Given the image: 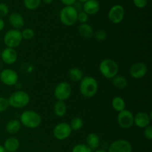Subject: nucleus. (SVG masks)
<instances>
[{"instance_id":"obj_1","label":"nucleus","mask_w":152,"mask_h":152,"mask_svg":"<svg viewBox=\"0 0 152 152\" xmlns=\"http://www.w3.org/2000/svg\"><path fill=\"white\" fill-rule=\"evenodd\" d=\"M99 85L97 80L93 77L86 76L80 82V92L86 98H91L95 96L98 91Z\"/></svg>"},{"instance_id":"obj_2","label":"nucleus","mask_w":152,"mask_h":152,"mask_svg":"<svg viewBox=\"0 0 152 152\" xmlns=\"http://www.w3.org/2000/svg\"><path fill=\"white\" fill-rule=\"evenodd\" d=\"M19 121L22 126L28 129H37L41 125L42 117L37 111L27 110L22 113Z\"/></svg>"},{"instance_id":"obj_3","label":"nucleus","mask_w":152,"mask_h":152,"mask_svg":"<svg viewBox=\"0 0 152 152\" xmlns=\"http://www.w3.org/2000/svg\"><path fill=\"white\" fill-rule=\"evenodd\" d=\"M100 74L108 80H111L118 74L119 65L115 60L112 59H104L99 65Z\"/></svg>"},{"instance_id":"obj_4","label":"nucleus","mask_w":152,"mask_h":152,"mask_svg":"<svg viewBox=\"0 0 152 152\" xmlns=\"http://www.w3.org/2000/svg\"><path fill=\"white\" fill-rule=\"evenodd\" d=\"M7 99L10 106L19 109L25 108L30 103L31 97L26 91L19 90L12 93Z\"/></svg>"},{"instance_id":"obj_5","label":"nucleus","mask_w":152,"mask_h":152,"mask_svg":"<svg viewBox=\"0 0 152 152\" xmlns=\"http://www.w3.org/2000/svg\"><path fill=\"white\" fill-rule=\"evenodd\" d=\"M78 11L74 6H65L59 13L61 22L65 26H72L77 22Z\"/></svg>"},{"instance_id":"obj_6","label":"nucleus","mask_w":152,"mask_h":152,"mask_svg":"<svg viewBox=\"0 0 152 152\" xmlns=\"http://www.w3.org/2000/svg\"><path fill=\"white\" fill-rule=\"evenodd\" d=\"M3 40L6 47L16 49L20 45L23 39L19 30L10 29L5 33Z\"/></svg>"},{"instance_id":"obj_7","label":"nucleus","mask_w":152,"mask_h":152,"mask_svg":"<svg viewBox=\"0 0 152 152\" xmlns=\"http://www.w3.org/2000/svg\"><path fill=\"white\" fill-rule=\"evenodd\" d=\"M72 93L71 86L68 82H60L55 87L53 94L57 100L64 101L69 99Z\"/></svg>"},{"instance_id":"obj_8","label":"nucleus","mask_w":152,"mask_h":152,"mask_svg":"<svg viewBox=\"0 0 152 152\" xmlns=\"http://www.w3.org/2000/svg\"><path fill=\"white\" fill-rule=\"evenodd\" d=\"M73 131L70 127L69 123L62 122L59 123L53 128V135L58 140H64L71 136Z\"/></svg>"},{"instance_id":"obj_9","label":"nucleus","mask_w":152,"mask_h":152,"mask_svg":"<svg viewBox=\"0 0 152 152\" xmlns=\"http://www.w3.org/2000/svg\"><path fill=\"white\" fill-rule=\"evenodd\" d=\"M0 80L5 86H13L18 83L19 75L12 68H4L0 72Z\"/></svg>"},{"instance_id":"obj_10","label":"nucleus","mask_w":152,"mask_h":152,"mask_svg":"<svg viewBox=\"0 0 152 152\" xmlns=\"http://www.w3.org/2000/svg\"><path fill=\"white\" fill-rule=\"evenodd\" d=\"M117 123L120 128L123 129H129L134 125V114L129 110H123L118 113Z\"/></svg>"},{"instance_id":"obj_11","label":"nucleus","mask_w":152,"mask_h":152,"mask_svg":"<svg viewBox=\"0 0 152 152\" xmlns=\"http://www.w3.org/2000/svg\"><path fill=\"white\" fill-rule=\"evenodd\" d=\"M125 16V9L121 4H115L110 9L108 13V17L110 22L113 24H120L123 20Z\"/></svg>"},{"instance_id":"obj_12","label":"nucleus","mask_w":152,"mask_h":152,"mask_svg":"<svg viewBox=\"0 0 152 152\" xmlns=\"http://www.w3.org/2000/svg\"><path fill=\"white\" fill-rule=\"evenodd\" d=\"M132 145L124 139L114 141L108 147V152H132Z\"/></svg>"},{"instance_id":"obj_13","label":"nucleus","mask_w":152,"mask_h":152,"mask_svg":"<svg viewBox=\"0 0 152 152\" xmlns=\"http://www.w3.org/2000/svg\"><path fill=\"white\" fill-rule=\"evenodd\" d=\"M148 73V67L144 62H138L133 64L129 69L130 76L134 79L140 80L145 77Z\"/></svg>"},{"instance_id":"obj_14","label":"nucleus","mask_w":152,"mask_h":152,"mask_svg":"<svg viewBox=\"0 0 152 152\" xmlns=\"http://www.w3.org/2000/svg\"><path fill=\"white\" fill-rule=\"evenodd\" d=\"M151 115L148 114L145 111H140L137 113L136 115L134 116V124L140 129H145L151 123Z\"/></svg>"},{"instance_id":"obj_15","label":"nucleus","mask_w":152,"mask_h":152,"mask_svg":"<svg viewBox=\"0 0 152 152\" xmlns=\"http://www.w3.org/2000/svg\"><path fill=\"white\" fill-rule=\"evenodd\" d=\"M18 53L16 49L5 48L1 50V59L6 65H13L17 61Z\"/></svg>"},{"instance_id":"obj_16","label":"nucleus","mask_w":152,"mask_h":152,"mask_svg":"<svg viewBox=\"0 0 152 152\" xmlns=\"http://www.w3.org/2000/svg\"><path fill=\"white\" fill-rule=\"evenodd\" d=\"M9 22L10 25L13 27V29L20 30L25 25V19L24 17L19 13H10L8 18Z\"/></svg>"},{"instance_id":"obj_17","label":"nucleus","mask_w":152,"mask_h":152,"mask_svg":"<svg viewBox=\"0 0 152 152\" xmlns=\"http://www.w3.org/2000/svg\"><path fill=\"white\" fill-rule=\"evenodd\" d=\"M100 4L97 0H88L83 4V11L88 16L95 15L99 12Z\"/></svg>"},{"instance_id":"obj_18","label":"nucleus","mask_w":152,"mask_h":152,"mask_svg":"<svg viewBox=\"0 0 152 152\" xmlns=\"http://www.w3.org/2000/svg\"><path fill=\"white\" fill-rule=\"evenodd\" d=\"M86 145L92 151L98 149L100 145V138L99 135L96 133H90L86 137Z\"/></svg>"},{"instance_id":"obj_19","label":"nucleus","mask_w":152,"mask_h":152,"mask_svg":"<svg viewBox=\"0 0 152 152\" xmlns=\"http://www.w3.org/2000/svg\"><path fill=\"white\" fill-rule=\"evenodd\" d=\"M20 146V142L17 138L14 137H8L5 140L3 147L7 152H16Z\"/></svg>"},{"instance_id":"obj_20","label":"nucleus","mask_w":152,"mask_h":152,"mask_svg":"<svg viewBox=\"0 0 152 152\" xmlns=\"http://www.w3.org/2000/svg\"><path fill=\"white\" fill-rule=\"evenodd\" d=\"M21 127H22V124L20 121L19 120L13 119V120H9L6 123L5 130L10 134H15L20 131Z\"/></svg>"},{"instance_id":"obj_21","label":"nucleus","mask_w":152,"mask_h":152,"mask_svg":"<svg viewBox=\"0 0 152 152\" xmlns=\"http://www.w3.org/2000/svg\"><path fill=\"white\" fill-rule=\"evenodd\" d=\"M79 34L85 39H91L94 37L93 28L88 23H83L79 26Z\"/></svg>"},{"instance_id":"obj_22","label":"nucleus","mask_w":152,"mask_h":152,"mask_svg":"<svg viewBox=\"0 0 152 152\" xmlns=\"http://www.w3.org/2000/svg\"><path fill=\"white\" fill-rule=\"evenodd\" d=\"M53 112L56 117H64L67 113V105L65 102L64 101H56L53 105Z\"/></svg>"},{"instance_id":"obj_23","label":"nucleus","mask_w":152,"mask_h":152,"mask_svg":"<svg viewBox=\"0 0 152 152\" xmlns=\"http://www.w3.org/2000/svg\"><path fill=\"white\" fill-rule=\"evenodd\" d=\"M111 106L114 111L119 113L126 109V102L121 96H115L111 101Z\"/></svg>"},{"instance_id":"obj_24","label":"nucleus","mask_w":152,"mask_h":152,"mask_svg":"<svg viewBox=\"0 0 152 152\" xmlns=\"http://www.w3.org/2000/svg\"><path fill=\"white\" fill-rule=\"evenodd\" d=\"M68 76L71 81L80 83L82 79L84 77L83 72L80 68H72L68 71Z\"/></svg>"},{"instance_id":"obj_25","label":"nucleus","mask_w":152,"mask_h":152,"mask_svg":"<svg viewBox=\"0 0 152 152\" xmlns=\"http://www.w3.org/2000/svg\"><path fill=\"white\" fill-rule=\"evenodd\" d=\"M111 80H112V85L116 88L122 90V89L126 88L128 86L127 79L123 76L117 75Z\"/></svg>"},{"instance_id":"obj_26","label":"nucleus","mask_w":152,"mask_h":152,"mask_svg":"<svg viewBox=\"0 0 152 152\" xmlns=\"http://www.w3.org/2000/svg\"><path fill=\"white\" fill-rule=\"evenodd\" d=\"M69 125L71 130L77 132V131L80 130V129L83 128V120L79 117H74V118L71 120V123H70Z\"/></svg>"},{"instance_id":"obj_27","label":"nucleus","mask_w":152,"mask_h":152,"mask_svg":"<svg viewBox=\"0 0 152 152\" xmlns=\"http://www.w3.org/2000/svg\"><path fill=\"white\" fill-rule=\"evenodd\" d=\"M42 0H24V6L30 10H34L40 6Z\"/></svg>"},{"instance_id":"obj_28","label":"nucleus","mask_w":152,"mask_h":152,"mask_svg":"<svg viewBox=\"0 0 152 152\" xmlns=\"http://www.w3.org/2000/svg\"><path fill=\"white\" fill-rule=\"evenodd\" d=\"M21 34H22V39L26 40H30L31 39L34 38V35H35V32H34V30L32 28H25L23 31H21Z\"/></svg>"},{"instance_id":"obj_29","label":"nucleus","mask_w":152,"mask_h":152,"mask_svg":"<svg viewBox=\"0 0 152 152\" xmlns=\"http://www.w3.org/2000/svg\"><path fill=\"white\" fill-rule=\"evenodd\" d=\"M71 152H93L86 144L80 143L74 145Z\"/></svg>"},{"instance_id":"obj_30","label":"nucleus","mask_w":152,"mask_h":152,"mask_svg":"<svg viewBox=\"0 0 152 152\" xmlns=\"http://www.w3.org/2000/svg\"><path fill=\"white\" fill-rule=\"evenodd\" d=\"M94 37L97 41L102 42L105 40L107 37V33L103 30H98L94 34Z\"/></svg>"},{"instance_id":"obj_31","label":"nucleus","mask_w":152,"mask_h":152,"mask_svg":"<svg viewBox=\"0 0 152 152\" xmlns=\"http://www.w3.org/2000/svg\"><path fill=\"white\" fill-rule=\"evenodd\" d=\"M8 99L5 97L0 96V113H2L5 111L9 108Z\"/></svg>"},{"instance_id":"obj_32","label":"nucleus","mask_w":152,"mask_h":152,"mask_svg":"<svg viewBox=\"0 0 152 152\" xmlns=\"http://www.w3.org/2000/svg\"><path fill=\"white\" fill-rule=\"evenodd\" d=\"M89 16L87 13H85L84 11H80L78 12V15H77V21L80 22L81 24L83 23H87L88 21Z\"/></svg>"},{"instance_id":"obj_33","label":"nucleus","mask_w":152,"mask_h":152,"mask_svg":"<svg viewBox=\"0 0 152 152\" xmlns=\"http://www.w3.org/2000/svg\"><path fill=\"white\" fill-rule=\"evenodd\" d=\"M9 13V7L5 3H0V18L4 17Z\"/></svg>"},{"instance_id":"obj_34","label":"nucleus","mask_w":152,"mask_h":152,"mask_svg":"<svg viewBox=\"0 0 152 152\" xmlns=\"http://www.w3.org/2000/svg\"><path fill=\"white\" fill-rule=\"evenodd\" d=\"M144 137L146 138L148 140H152V127L151 126H148L144 129L143 131Z\"/></svg>"},{"instance_id":"obj_35","label":"nucleus","mask_w":152,"mask_h":152,"mask_svg":"<svg viewBox=\"0 0 152 152\" xmlns=\"http://www.w3.org/2000/svg\"><path fill=\"white\" fill-rule=\"evenodd\" d=\"M134 4L138 8H144L148 4V0H133Z\"/></svg>"},{"instance_id":"obj_36","label":"nucleus","mask_w":152,"mask_h":152,"mask_svg":"<svg viewBox=\"0 0 152 152\" xmlns=\"http://www.w3.org/2000/svg\"><path fill=\"white\" fill-rule=\"evenodd\" d=\"M60 1L65 6H72L76 2V0H60Z\"/></svg>"},{"instance_id":"obj_37","label":"nucleus","mask_w":152,"mask_h":152,"mask_svg":"<svg viewBox=\"0 0 152 152\" xmlns=\"http://www.w3.org/2000/svg\"><path fill=\"white\" fill-rule=\"evenodd\" d=\"M4 22L1 18H0V32L4 29Z\"/></svg>"},{"instance_id":"obj_38","label":"nucleus","mask_w":152,"mask_h":152,"mask_svg":"<svg viewBox=\"0 0 152 152\" xmlns=\"http://www.w3.org/2000/svg\"><path fill=\"white\" fill-rule=\"evenodd\" d=\"M42 1H44V2L45 3V4H51V3L53 2V1H54V0H42Z\"/></svg>"},{"instance_id":"obj_39","label":"nucleus","mask_w":152,"mask_h":152,"mask_svg":"<svg viewBox=\"0 0 152 152\" xmlns=\"http://www.w3.org/2000/svg\"><path fill=\"white\" fill-rule=\"evenodd\" d=\"M0 152H7L5 151V149H4V148L3 147V145H0Z\"/></svg>"},{"instance_id":"obj_40","label":"nucleus","mask_w":152,"mask_h":152,"mask_svg":"<svg viewBox=\"0 0 152 152\" xmlns=\"http://www.w3.org/2000/svg\"><path fill=\"white\" fill-rule=\"evenodd\" d=\"M94 152H108V151H106L105 150H104V149H96V150H95Z\"/></svg>"},{"instance_id":"obj_41","label":"nucleus","mask_w":152,"mask_h":152,"mask_svg":"<svg viewBox=\"0 0 152 152\" xmlns=\"http://www.w3.org/2000/svg\"><path fill=\"white\" fill-rule=\"evenodd\" d=\"M79 1H80V2H83V3H85L87 1H88V0H78Z\"/></svg>"},{"instance_id":"obj_42","label":"nucleus","mask_w":152,"mask_h":152,"mask_svg":"<svg viewBox=\"0 0 152 152\" xmlns=\"http://www.w3.org/2000/svg\"><path fill=\"white\" fill-rule=\"evenodd\" d=\"M1 49H0V59H1Z\"/></svg>"}]
</instances>
